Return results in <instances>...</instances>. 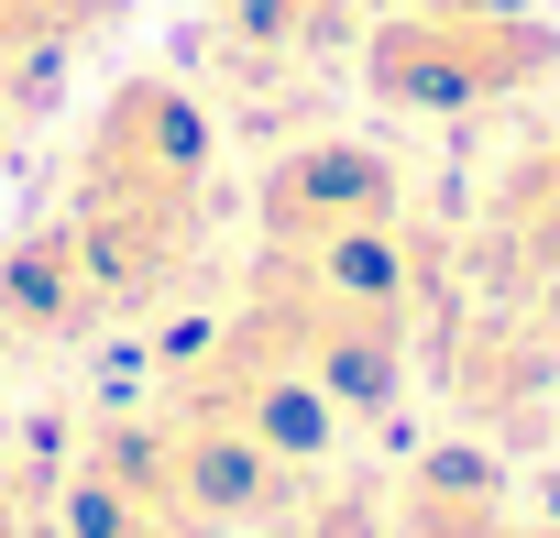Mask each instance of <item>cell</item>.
I'll list each match as a JSON object with an SVG mask.
<instances>
[{"instance_id":"277c9868","label":"cell","mask_w":560,"mask_h":538,"mask_svg":"<svg viewBox=\"0 0 560 538\" xmlns=\"http://www.w3.org/2000/svg\"><path fill=\"white\" fill-rule=\"evenodd\" d=\"M472 286L483 297H538L560 286V121L527 132L505 154V176L483 187V220H472Z\"/></svg>"},{"instance_id":"7a4b0ae2","label":"cell","mask_w":560,"mask_h":538,"mask_svg":"<svg viewBox=\"0 0 560 538\" xmlns=\"http://www.w3.org/2000/svg\"><path fill=\"white\" fill-rule=\"evenodd\" d=\"M352 56L385 110H483V100H527L560 67V34L527 0H385Z\"/></svg>"},{"instance_id":"ba28073f","label":"cell","mask_w":560,"mask_h":538,"mask_svg":"<svg viewBox=\"0 0 560 538\" xmlns=\"http://www.w3.org/2000/svg\"><path fill=\"white\" fill-rule=\"evenodd\" d=\"M0 538H45V505H34V472L0 451Z\"/></svg>"},{"instance_id":"6da1fadb","label":"cell","mask_w":560,"mask_h":538,"mask_svg":"<svg viewBox=\"0 0 560 538\" xmlns=\"http://www.w3.org/2000/svg\"><path fill=\"white\" fill-rule=\"evenodd\" d=\"M209 198H220V154H209L198 89L165 67L100 89V110L78 132V176H67V220L89 242L100 319H143L187 286V264L209 242Z\"/></svg>"},{"instance_id":"8fae6325","label":"cell","mask_w":560,"mask_h":538,"mask_svg":"<svg viewBox=\"0 0 560 538\" xmlns=\"http://www.w3.org/2000/svg\"><path fill=\"white\" fill-rule=\"evenodd\" d=\"M0 143H12V89H0Z\"/></svg>"},{"instance_id":"30bf717a","label":"cell","mask_w":560,"mask_h":538,"mask_svg":"<svg viewBox=\"0 0 560 538\" xmlns=\"http://www.w3.org/2000/svg\"><path fill=\"white\" fill-rule=\"evenodd\" d=\"M527 308H538V319H549V330H560V286H538V297H527Z\"/></svg>"},{"instance_id":"8992f818","label":"cell","mask_w":560,"mask_h":538,"mask_svg":"<svg viewBox=\"0 0 560 538\" xmlns=\"http://www.w3.org/2000/svg\"><path fill=\"white\" fill-rule=\"evenodd\" d=\"M67 538H209V516H187V505H165V494H132V483H110V472H78Z\"/></svg>"},{"instance_id":"52a82bcc","label":"cell","mask_w":560,"mask_h":538,"mask_svg":"<svg viewBox=\"0 0 560 538\" xmlns=\"http://www.w3.org/2000/svg\"><path fill=\"white\" fill-rule=\"evenodd\" d=\"M275 538H385V494L374 483H341V472H298L287 505L264 516Z\"/></svg>"},{"instance_id":"3957f363","label":"cell","mask_w":560,"mask_h":538,"mask_svg":"<svg viewBox=\"0 0 560 538\" xmlns=\"http://www.w3.org/2000/svg\"><path fill=\"white\" fill-rule=\"evenodd\" d=\"M407 220V176L385 143H352V132H308L264 165L253 187V231L264 253H330L352 231H396Z\"/></svg>"},{"instance_id":"9c48e42d","label":"cell","mask_w":560,"mask_h":538,"mask_svg":"<svg viewBox=\"0 0 560 538\" xmlns=\"http://www.w3.org/2000/svg\"><path fill=\"white\" fill-rule=\"evenodd\" d=\"M45 12H56V23H67V45H78V34H100V23H121L132 0H45Z\"/></svg>"},{"instance_id":"5b68a950","label":"cell","mask_w":560,"mask_h":538,"mask_svg":"<svg viewBox=\"0 0 560 538\" xmlns=\"http://www.w3.org/2000/svg\"><path fill=\"white\" fill-rule=\"evenodd\" d=\"M516 527V483L483 440H440L407 461V483L385 494V538H505Z\"/></svg>"}]
</instances>
